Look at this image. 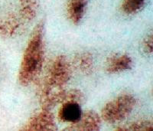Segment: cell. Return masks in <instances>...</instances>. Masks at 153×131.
<instances>
[{
	"mask_svg": "<svg viewBox=\"0 0 153 131\" xmlns=\"http://www.w3.org/2000/svg\"><path fill=\"white\" fill-rule=\"evenodd\" d=\"M45 61V22L35 25L23 53L19 71V81L28 86L38 78Z\"/></svg>",
	"mask_w": 153,
	"mask_h": 131,
	"instance_id": "obj_1",
	"label": "cell"
},
{
	"mask_svg": "<svg viewBox=\"0 0 153 131\" xmlns=\"http://www.w3.org/2000/svg\"><path fill=\"white\" fill-rule=\"evenodd\" d=\"M136 103V98L130 94L119 95L105 104L101 111L102 118L110 124L120 122L132 113Z\"/></svg>",
	"mask_w": 153,
	"mask_h": 131,
	"instance_id": "obj_2",
	"label": "cell"
},
{
	"mask_svg": "<svg viewBox=\"0 0 153 131\" xmlns=\"http://www.w3.org/2000/svg\"><path fill=\"white\" fill-rule=\"evenodd\" d=\"M71 64L65 55H58L51 61L42 80L44 84L54 88H64L71 78Z\"/></svg>",
	"mask_w": 153,
	"mask_h": 131,
	"instance_id": "obj_3",
	"label": "cell"
},
{
	"mask_svg": "<svg viewBox=\"0 0 153 131\" xmlns=\"http://www.w3.org/2000/svg\"><path fill=\"white\" fill-rule=\"evenodd\" d=\"M25 131H51L56 130L57 126L54 115L50 110L42 109L34 114L21 128Z\"/></svg>",
	"mask_w": 153,
	"mask_h": 131,
	"instance_id": "obj_4",
	"label": "cell"
},
{
	"mask_svg": "<svg viewBox=\"0 0 153 131\" xmlns=\"http://www.w3.org/2000/svg\"><path fill=\"white\" fill-rule=\"evenodd\" d=\"M101 119L97 113L94 110H87L82 114L78 121L71 124L65 130L97 131L100 129Z\"/></svg>",
	"mask_w": 153,
	"mask_h": 131,
	"instance_id": "obj_5",
	"label": "cell"
},
{
	"mask_svg": "<svg viewBox=\"0 0 153 131\" xmlns=\"http://www.w3.org/2000/svg\"><path fill=\"white\" fill-rule=\"evenodd\" d=\"M21 19L14 13H8L0 17V36L5 39L16 36L21 29Z\"/></svg>",
	"mask_w": 153,
	"mask_h": 131,
	"instance_id": "obj_6",
	"label": "cell"
},
{
	"mask_svg": "<svg viewBox=\"0 0 153 131\" xmlns=\"http://www.w3.org/2000/svg\"><path fill=\"white\" fill-rule=\"evenodd\" d=\"M132 65V60L129 55L115 54L108 58L105 69L109 74H117L130 70Z\"/></svg>",
	"mask_w": 153,
	"mask_h": 131,
	"instance_id": "obj_7",
	"label": "cell"
},
{
	"mask_svg": "<svg viewBox=\"0 0 153 131\" xmlns=\"http://www.w3.org/2000/svg\"><path fill=\"white\" fill-rule=\"evenodd\" d=\"M82 111L80 103L75 102H65L61 104L58 111V118L64 123L72 124L78 121L81 117Z\"/></svg>",
	"mask_w": 153,
	"mask_h": 131,
	"instance_id": "obj_8",
	"label": "cell"
},
{
	"mask_svg": "<svg viewBox=\"0 0 153 131\" xmlns=\"http://www.w3.org/2000/svg\"><path fill=\"white\" fill-rule=\"evenodd\" d=\"M87 6V0H68L67 13L69 19L74 25H78L84 19Z\"/></svg>",
	"mask_w": 153,
	"mask_h": 131,
	"instance_id": "obj_9",
	"label": "cell"
},
{
	"mask_svg": "<svg viewBox=\"0 0 153 131\" xmlns=\"http://www.w3.org/2000/svg\"><path fill=\"white\" fill-rule=\"evenodd\" d=\"M74 65L77 70L86 75H91L94 70V61L90 52L84 51L76 54L74 59Z\"/></svg>",
	"mask_w": 153,
	"mask_h": 131,
	"instance_id": "obj_10",
	"label": "cell"
},
{
	"mask_svg": "<svg viewBox=\"0 0 153 131\" xmlns=\"http://www.w3.org/2000/svg\"><path fill=\"white\" fill-rule=\"evenodd\" d=\"M39 9V0H19V12L20 18L25 21L35 19Z\"/></svg>",
	"mask_w": 153,
	"mask_h": 131,
	"instance_id": "obj_11",
	"label": "cell"
},
{
	"mask_svg": "<svg viewBox=\"0 0 153 131\" xmlns=\"http://www.w3.org/2000/svg\"><path fill=\"white\" fill-rule=\"evenodd\" d=\"M119 131H153V120H139L126 126L119 127Z\"/></svg>",
	"mask_w": 153,
	"mask_h": 131,
	"instance_id": "obj_12",
	"label": "cell"
},
{
	"mask_svg": "<svg viewBox=\"0 0 153 131\" xmlns=\"http://www.w3.org/2000/svg\"><path fill=\"white\" fill-rule=\"evenodd\" d=\"M149 0H123L121 9L126 15H135L146 6Z\"/></svg>",
	"mask_w": 153,
	"mask_h": 131,
	"instance_id": "obj_13",
	"label": "cell"
},
{
	"mask_svg": "<svg viewBox=\"0 0 153 131\" xmlns=\"http://www.w3.org/2000/svg\"><path fill=\"white\" fill-rule=\"evenodd\" d=\"M84 94L77 89H71L69 91H67L65 92V99H64V102H75V103H81L84 101ZM62 104V103H61Z\"/></svg>",
	"mask_w": 153,
	"mask_h": 131,
	"instance_id": "obj_14",
	"label": "cell"
},
{
	"mask_svg": "<svg viewBox=\"0 0 153 131\" xmlns=\"http://www.w3.org/2000/svg\"><path fill=\"white\" fill-rule=\"evenodd\" d=\"M142 50L143 53L147 55L153 54V32L149 34L143 39V42L142 43Z\"/></svg>",
	"mask_w": 153,
	"mask_h": 131,
	"instance_id": "obj_15",
	"label": "cell"
},
{
	"mask_svg": "<svg viewBox=\"0 0 153 131\" xmlns=\"http://www.w3.org/2000/svg\"><path fill=\"white\" fill-rule=\"evenodd\" d=\"M152 97H153V91H152Z\"/></svg>",
	"mask_w": 153,
	"mask_h": 131,
	"instance_id": "obj_16",
	"label": "cell"
}]
</instances>
